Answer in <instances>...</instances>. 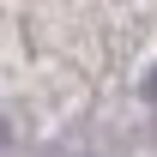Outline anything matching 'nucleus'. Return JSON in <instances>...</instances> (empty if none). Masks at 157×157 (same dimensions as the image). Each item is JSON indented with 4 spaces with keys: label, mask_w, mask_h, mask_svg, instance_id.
Returning a JSON list of instances; mask_svg holds the SVG:
<instances>
[{
    "label": "nucleus",
    "mask_w": 157,
    "mask_h": 157,
    "mask_svg": "<svg viewBox=\"0 0 157 157\" xmlns=\"http://www.w3.org/2000/svg\"><path fill=\"white\" fill-rule=\"evenodd\" d=\"M145 97H151V103H157V73H151V85H145Z\"/></svg>",
    "instance_id": "1"
}]
</instances>
